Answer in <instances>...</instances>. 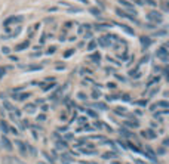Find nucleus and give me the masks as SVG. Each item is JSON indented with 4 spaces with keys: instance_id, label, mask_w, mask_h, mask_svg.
<instances>
[{
    "instance_id": "f257e3e1",
    "label": "nucleus",
    "mask_w": 169,
    "mask_h": 164,
    "mask_svg": "<svg viewBox=\"0 0 169 164\" xmlns=\"http://www.w3.org/2000/svg\"><path fill=\"white\" fill-rule=\"evenodd\" d=\"M147 19L150 22H153V24H162L163 22V15L160 12H157V10H150L147 13Z\"/></svg>"
},
{
    "instance_id": "f03ea898",
    "label": "nucleus",
    "mask_w": 169,
    "mask_h": 164,
    "mask_svg": "<svg viewBox=\"0 0 169 164\" xmlns=\"http://www.w3.org/2000/svg\"><path fill=\"white\" fill-rule=\"evenodd\" d=\"M111 40H117V37L116 36H113V34H107V36H102V37H100V44H101L102 48H108V46H111L113 43H111Z\"/></svg>"
},
{
    "instance_id": "7ed1b4c3",
    "label": "nucleus",
    "mask_w": 169,
    "mask_h": 164,
    "mask_svg": "<svg viewBox=\"0 0 169 164\" xmlns=\"http://www.w3.org/2000/svg\"><path fill=\"white\" fill-rule=\"evenodd\" d=\"M169 52H168V49L165 48V46H162V48H159L157 49V52H156V56L159 58V59H162L163 62H168L169 61Z\"/></svg>"
},
{
    "instance_id": "20e7f679",
    "label": "nucleus",
    "mask_w": 169,
    "mask_h": 164,
    "mask_svg": "<svg viewBox=\"0 0 169 164\" xmlns=\"http://www.w3.org/2000/svg\"><path fill=\"white\" fill-rule=\"evenodd\" d=\"M22 17H9L3 21V27H9V25H14V24H19L22 22Z\"/></svg>"
},
{
    "instance_id": "39448f33",
    "label": "nucleus",
    "mask_w": 169,
    "mask_h": 164,
    "mask_svg": "<svg viewBox=\"0 0 169 164\" xmlns=\"http://www.w3.org/2000/svg\"><path fill=\"white\" fill-rule=\"evenodd\" d=\"M15 143L18 145V149H19L21 155H22V157H28V149H27V143L21 142V140H17Z\"/></svg>"
},
{
    "instance_id": "423d86ee",
    "label": "nucleus",
    "mask_w": 169,
    "mask_h": 164,
    "mask_svg": "<svg viewBox=\"0 0 169 164\" xmlns=\"http://www.w3.org/2000/svg\"><path fill=\"white\" fill-rule=\"evenodd\" d=\"M141 136L145 138V139H156V138H157V133L154 130H151V129H147V130H144L143 133H141Z\"/></svg>"
},
{
    "instance_id": "0eeeda50",
    "label": "nucleus",
    "mask_w": 169,
    "mask_h": 164,
    "mask_svg": "<svg viewBox=\"0 0 169 164\" xmlns=\"http://www.w3.org/2000/svg\"><path fill=\"white\" fill-rule=\"evenodd\" d=\"M2 147L5 148L6 151H12V149H14L12 143H10V140H9L6 136H2Z\"/></svg>"
},
{
    "instance_id": "6e6552de",
    "label": "nucleus",
    "mask_w": 169,
    "mask_h": 164,
    "mask_svg": "<svg viewBox=\"0 0 169 164\" xmlns=\"http://www.w3.org/2000/svg\"><path fill=\"white\" fill-rule=\"evenodd\" d=\"M3 164H22V163H21L18 158H15V157L8 155V157L3 158Z\"/></svg>"
},
{
    "instance_id": "1a4fd4ad",
    "label": "nucleus",
    "mask_w": 169,
    "mask_h": 164,
    "mask_svg": "<svg viewBox=\"0 0 169 164\" xmlns=\"http://www.w3.org/2000/svg\"><path fill=\"white\" fill-rule=\"evenodd\" d=\"M61 163L62 164H73L74 163V157L68 155V154H64V155H61Z\"/></svg>"
},
{
    "instance_id": "9d476101",
    "label": "nucleus",
    "mask_w": 169,
    "mask_h": 164,
    "mask_svg": "<svg viewBox=\"0 0 169 164\" xmlns=\"http://www.w3.org/2000/svg\"><path fill=\"white\" fill-rule=\"evenodd\" d=\"M111 25L113 24H95L93 25V28L98 30V31H104V30H110Z\"/></svg>"
},
{
    "instance_id": "9b49d317",
    "label": "nucleus",
    "mask_w": 169,
    "mask_h": 164,
    "mask_svg": "<svg viewBox=\"0 0 169 164\" xmlns=\"http://www.w3.org/2000/svg\"><path fill=\"white\" fill-rule=\"evenodd\" d=\"M140 40H141V46H143L144 49H145V48H148V46L151 44V39H150V37H145V36H143Z\"/></svg>"
},
{
    "instance_id": "f8f14e48",
    "label": "nucleus",
    "mask_w": 169,
    "mask_h": 164,
    "mask_svg": "<svg viewBox=\"0 0 169 164\" xmlns=\"http://www.w3.org/2000/svg\"><path fill=\"white\" fill-rule=\"evenodd\" d=\"M28 46H30V41L26 40V41H22V43H19V44H17V46H15V50H17V52H19V50L27 49Z\"/></svg>"
},
{
    "instance_id": "ddd939ff",
    "label": "nucleus",
    "mask_w": 169,
    "mask_h": 164,
    "mask_svg": "<svg viewBox=\"0 0 169 164\" xmlns=\"http://www.w3.org/2000/svg\"><path fill=\"white\" fill-rule=\"evenodd\" d=\"M116 25H117V27H120L122 30H125V31H126L129 36H134V34H135V31H134L131 27H128V25H125V24H116Z\"/></svg>"
},
{
    "instance_id": "4468645a",
    "label": "nucleus",
    "mask_w": 169,
    "mask_h": 164,
    "mask_svg": "<svg viewBox=\"0 0 169 164\" xmlns=\"http://www.w3.org/2000/svg\"><path fill=\"white\" fill-rule=\"evenodd\" d=\"M24 109H26L28 114H34L36 113V104H27Z\"/></svg>"
},
{
    "instance_id": "2eb2a0df",
    "label": "nucleus",
    "mask_w": 169,
    "mask_h": 164,
    "mask_svg": "<svg viewBox=\"0 0 169 164\" xmlns=\"http://www.w3.org/2000/svg\"><path fill=\"white\" fill-rule=\"evenodd\" d=\"M123 124H125L126 127H131V129H138V127H140V123L135 121V120H134V121H125Z\"/></svg>"
},
{
    "instance_id": "dca6fc26",
    "label": "nucleus",
    "mask_w": 169,
    "mask_h": 164,
    "mask_svg": "<svg viewBox=\"0 0 169 164\" xmlns=\"http://www.w3.org/2000/svg\"><path fill=\"white\" fill-rule=\"evenodd\" d=\"M0 129H2V132L6 135V133H9V126H8V123L5 121V120H2L0 121Z\"/></svg>"
},
{
    "instance_id": "f3484780",
    "label": "nucleus",
    "mask_w": 169,
    "mask_h": 164,
    "mask_svg": "<svg viewBox=\"0 0 169 164\" xmlns=\"http://www.w3.org/2000/svg\"><path fill=\"white\" fill-rule=\"evenodd\" d=\"M157 107H162V108H165V109H166V108H169V104L166 102V101H160V102H157L156 105H153L151 108L154 109V108H157Z\"/></svg>"
},
{
    "instance_id": "a211bd4d",
    "label": "nucleus",
    "mask_w": 169,
    "mask_h": 164,
    "mask_svg": "<svg viewBox=\"0 0 169 164\" xmlns=\"http://www.w3.org/2000/svg\"><path fill=\"white\" fill-rule=\"evenodd\" d=\"M91 59H92L95 64H98V62L101 61V55H100L98 52H95V53H92V55H91Z\"/></svg>"
},
{
    "instance_id": "6ab92c4d",
    "label": "nucleus",
    "mask_w": 169,
    "mask_h": 164,
    "mask_svg": "<svg viewBox=\"0 0 169 164\" xmlns=\"http://www.w3.org/2000/svg\"><path fill=\"white\" fill-rule=\"evenodd\" d=\"M114 113H116V114H119V115H126V108L117 107V108H114Z\"/></svg>"
},
{
    "instance_id": "aec40b11",
    "label": "nucleus",
    "mask_w": 169,
    "mask_h": 164,
    "mask_svg": "<svg viewBox=\"0 0 169 164\" xmlns=\"http://www.w3.org/2000/svg\"><path fill=\"white\" fill-rule=\"evenodd\" d=\"M3 107L6 108V109H8V111H15V109H17V108L14 107V105H12V104H9L8 101H5V102H3Z\"/></svg>"
},
{
    "instance_id": "412c9836",
    "label": "nucleus",
    "mask_w": 169,
    "mask_h": 164,
    "mask_svg": "<svg viewBox=\"0 0 169 164\" xmlns=\"http://www.w3.org/2000/svg\"><path fill=\"white\" fill-rule=\"evenodd\" d=\"M116 152H105V154H102V158H105V160H110V158H116Z\"/></svg>"
},
{
    "instance_id": "4be33fe9",
    "label": "nucleus",
    "mask_w": 169,
    "mask_h": 164,
    "mask_svg": "<svg viewBox=\"0 0 169 164\" xmlns=\"http://www.w3.org/2000/svg\"><path fill=\"white\" fill-rule=\"evenodd\" d=\"M26 70H27V71H40V70H42V67H40V65H30V67H27Z\"/></svg>"
},
{
    "instance_id": "5701e85b",
    "label": "nucleus",
    "mask_w": 169,
    "mask_h": 164,
    "mask_svg": "<svg viewBox=\"0 0 169 164\" xmlns=\"http://www.w3.org/2000/svg\"><path fill=\"white\" fill-rule=\"evenodd\" d=\"M57 148H58V149H62V151H64V149H67V143H65L64 140H59L58 143H57Z\"/></svg>"
},
{
    "instance_id": "b1692460",
    "label": "nucleus",
    "mask_w": 169,
    "mask_h": 164,
    "mask_svg": "<svg viewBox=\"0 0 169 164\" xmlns=\"http://www.w3.org/2000/svg\"><path fill=\"white\" fill-rule=\"evenodd\" d=\"M30 96H31V93H21L17 99H18V101H26V99L30 98Z\"/></svg>"
},
{
    "instance_id": "393cba45",
    "label": "nucleus",
    "mask_w": 169,
    "mask_h": 164,
    "mask_svg": "<svg viewBox=\"0 0 169 164\" xmlns=\"http://www.w3.org/2000/svg\"><path fill=\"white\" fill-rule=\"evenodd\" d=\"M120 135H122L123 138H131V133H129L126 129H122V127H120Z\"/></svg>"
},
{
    "instance_id": "a878e982",
    "label": "nucleus",
    "mask_w": 169,
    "mask_h": 164,
    "mask_svg": "<svg viewBox=\"0 0 169 164\" xmlns=\"http://www.w3.org/2000/svg\"><path fill=\"white\" fill-rule=\"evenodd\" d=\"M89 12L93 13L95 17H100V15H101V10H100V9H95V8H91V9H89Z\"/></svg>"
},
{
    "instance_id": "bb28decb",
    "label": "nucleus",
    "mask_w": 169,
    "mask_h": 164,
    "mask_svg": "<svg viewBox=\"0 0 169 164\" xmlns=\"http://www.w3.org/2000/svg\"><path fill=\"white\" fill-rule=\"evenodd\" d=\"M159 80H160V77H153L151 80H150V82L147 83V86L150 87V86H151V84H154V83H159Z\"/></svg>"
},
{
    "instance_id": "cd10ccee",
    "label": "nucleus",
    "mask_w": 169,
    "mask_h": 164,
    "mask_svg": "<svg viewBox=\"0 0 169 164\" xmlns=\"http://www.w3.org/2000/svg\"><path fill=\"white\" fill-rule=\"evenodd\" d=\"M96 44H98V43H96V41H89V44H88V50H93L95 49V48H96Z\"/></svg>"
},
{
    "instance_id": "c85d7f7f",
    "label": "nucleus",
    "mask_w": 169,
    "mask_h": 164,
    "mask_svg": "<svg viewBox=\"0 0 169 164\" xmlns=\"http://www.w3.org/2000/svg\"><path fill=\"white\" fill-rule=\"evenodd\" d=\"M55 86H57L55 83H52V84H48V86H45V87H43V92H49V90H52V89H53Z\"/></svg>"
},
{
    "instance_id": "c756f323",
    "label": "nucleus",
    "mask_w": 169,
    "mask_h": 164,
    "mask_svg": "<svg viewBox=\"0 0 169 164\" xmlns=\"http://www.w3.org/2000/svg\"><path fill=\"white\" fill-rule=\"evenodd\" d=\"M154 36H157V37H165V36H168V31H166V30H160L159 33H154Z\"/></svg>"
},
{
    "instance_id": "7c9ffc66",
    "label": "nucleus",
    "mask_w": 169,
    "mask_h": 164,
    "mask_svg": "<svg viewBox=\"0 0 169 164\" xmlns=\"http://www.w3.org/2000/svg\"><path fill=\"white\" fill-rule=\"evenodd\" d=\"M119 3H120L122 6H125V8H132V5H131L129 2H126V0H119Z\"/></svg>"
},
{
    "instance_id": "2f4dec72",
    "label": "nucleus",
    "mask_w": 169,
    "mask_h": 164,
    "mask_svg": "<svg viewBox=\"0 0 169 164\" xmlns=\"http://www.w3.org/2000/svg\"><path fill=\"white\" fill-rule=\"evenodd\" d=\"M95 108H100V109H107V105H105V104H101V102H96V104H95Z\"/></svg>"
},
{
    "instance_id": "473e14b6",
    "label": "nucleus",
    "mask_w": 169,
    "mask_h": 164,
    "mask_svg": "<svg viewBox=\"0 0 169 164\" xmlns=\"http://www.w3.org/2000/svg\"><path fill=\"white\" fill-rule=\"evenodd\" d=\"M143 3H145V5H150V6H156V5H157L154 0H143Z\"/></svg>"
},
{
    "instance_id": "72a5a7b5",
    "label": "nucleus",
    "mask_w": 169,
    "mask_h": 164,
    "mask_svg": "<svg viewBox=\"0 0 169 164\" xmlns=\"http://www.w3.org/2000/svg\"><path fill=\"white\" fill-rule=\"evenodd\" d=\"M82 10H83V9H76V8H71V6H70V9H68L70 13H77V12H82Z\"/></svg>"
},
{
    "instance_id": "f704fd0d",
    "label": "nucleus",
    "mask_w": 169,
    "mask_h": 164,
    "mask_svg": "<svg viewBox=\"0 0 169 164\" xmlns=\"http://www.w3.org/2000/svg\"><path fill=\"white\" fill-rule=\"evenodd\" d=\"M73 53H74V49H68L67 52L64 53V58H70L71 55H73Z\"/></svg>"
},
{
    "instance_id": "c9c22d12",
    "label": "nucleus",
    "mask_w": 169,
    "mask_h": 164,
    "mask_svg": "<svg viewBox=\"0 0 169 164\" xmlns=\"http://www.w3.org/2000/svg\"><path fill=\"white\" fill-rule=\"evenodd\" d=\"M86 113L91 115V117H93V118H96V117H98V114H96L95 111H92V109H86Z\"/></svg>"
},
{
    "instance_id": "e433bc0d",
    "label": "nucleus",
    "mask_w": 169,
    "mask_h": 164,
    "mask_svg": "<svg viewBox=\"0 0 169 164\" xmlns=\"http://www.w3.org/2000/svg\"><path fill=\"white\" fill-rule=\"evenodd\" d=\"M100 96H101V92H100V90H98V92L93 90V92H92V98H93V99H98Z\"/></svg>"
},
{
    "instance_id": "4c0bfd02",
    "label": "nucleus",
    "mask_w": 169,
    "mask_h": 164,
    "mask_svg": "<svg viewBox=\"0 0 169 164\" xmlns=\"http://www.w3.org/2000/svg\"><path fill=\"white\" fill-rule=\"evenodd\" d=\"M2 53L9 55V53H10V49H9V48H6V46H3V48H2Z\"/></svg>"
},
{
    "instance_id": "58836bf2",
    "label": "nucleus",
    "mask_w": 169,
    "mask_h": 164,
    "mask_svg": "<svg viewBox=\"0 0 169 164\" xmlns=\"http://www.w3.org/2000/svg\"><path fill=\"white\" fill-rule=\"evenodd\" d=\"M162 9H163V12H168V10H169L168 2H163V3H162Z\"/></svg>"
},
{
    "instance_id": "ea45409f",
    "label": "nucleus",
    "mask_w": 169,
    "mask_h": 164,
    "mask_svg": "<svg viewBox=\"0 0 169 164\" xmlns=\"http://www.w3.org/2000/svg\"><path fill=\"white\" fill-rule=\"evenodd\" d=\"M77 98L80 99V101H86V95H84V93H82V92H80V93H77Z\"/></svg>"
},
{
    "instance_id": "a19ab883",
    "label": "nucleus",
    "mask_w": 169,
    "mask_h": 164,
    "mask_svg": "<svg viewBox=\"0 0 169 164\" xmlns=\"http://www.w3.org/2000/svg\"><path fill=\"white\" fill-rule=\"evenodd\" d=\"M136 104H138L140 107H147V101H138Z\"/></svg>"
},
{
    "instance_id": "79ce46f5",
    "label": "nucleus",
    "mask_w": 169,
    "mask_h": 164,
    "mask_svg": "<svg viewBox=\"0 0 169 164\" xmlns=\"http://www.w3.org/2000/svg\"><path fill=\"white\" fill-rule=\"evenodd\" d=\"M6 74V70L3 68V67H0V78H3V75Z\"/></svg>"
},
{
    "instance_id": "37998d69",
    "label": "nucleus",
    "mask_w": 169,
    "mask_h": 164,
    "mask_svg": "<svg viewBox=\"0 0 169 164\" xmlns=\"http://www.w3.org/2000/svg\"><path fill=\"white\" fill-rule=\"evenodd\" d=\"M55 50H57V48H55V46L49 48V50H48V55H51V53H55Z\"/></svg>"
},
{
    "instance_id": "c03bdc74",
    "label": "nucleus",
    "mask_w": 169,
    "mask_h": 164,
    "mask_svg": "<svg viewBox=\"0 0 169 164\" xmlns=\"http://www.w3.org/2000/svg\"><path fill=\"white\" fill-rule=\"evenodd\" d=\"M9 132H12V135H15V136L18 135V130L17 129H14V127H9Z\"/></svg>"
},
{
    "instance_id": "a18cd8bd",
    "label": "nucleus",
    "mask_w": 169,
    "mask_h": 164,
    "mask_svg": "<svg viewBox=\"0 0 169 164\" xmlns=\"http://www.w3.org/2000/svg\"><path fill=\"white\" fill-rule=\"evenodd\" d=\"M86 121H88V120H86L84 117H80V118H79V123H80V124H84Z\"/></svg>"
},
{
    "instance_id": "49530a36",
    "label": "nucleus",
    "mask_w": 169,
    "mask_h": 164,
    "mask_svg": "<svg viewBox=\"0 0 169 164\" xmlns=\"http://www.w3.org/2000/svg\"><path fill=\"white\" fill-rule=\"evenodd\" d=\"M43 155L46 157V160H48V161H51V163H52V161H53V158H51V157L48 155V154H46V152H43Z\"/></svg>"
},
{
    "instance_id": "de8ad7c7",
    "label": "nucleus",
    "mask_w": 169,
    "mask_h": 164,
    "mask_svg": "<svg viewBox=\"0 0 169 164\" xmlns=\"http://www.w3.org/2000/svg\"><path fill=\"white\" fill-rule=\"evenodd\" d=\"M157 92H159V87H156V89H153V90L150 92V96H153V95H154V93H157Z\"/></svg>"
},
{
    "instance_id": "09e8293b",
    "label": "nucleus",
    "mask_w": 169,
    "mask_h": 164,
    "mask_svg": "<svg viewBox=\"0 0 169 164\" xmlns=\"http://www.w3.org/2000/svg\"><path fill=\"white\" fill-rule=\"evenodd\" d=\"M64 68H65L64 64H58V65H57V70H64Z\"/></svg>"
},
{
    "instance_id": "8fccbe9b",
    "label": "nucleus",
    "mask_w": 169,
    "mask_h": 164,
    "mask_svg": "<svg viewBox=\"0 0 169 164\" xmlns=\"http://www.w3.org/2000/svg\"><path fill=\"white\" fill-rule=\"evenodd\" d=\"M45 118H46V117H45V115H39V117H37V121H43V120H45Z\"/></svg>"
},
{
    "instance_id": "3c124183",
    "label": "nucleus",
    "mask_w": 169,
    "mask_h": 164,
    "mask_svg": "<svg viewBox=\"0 0 169 164\" xmlns=\"http://www.w3.org/2000/svg\"><path fill=\"white\" fill-rule=\"evenodd\" d=\"M120 98H122V96H120ZM123 101H131V98H129V95H123Z\"/></svg>"
},
{
    "instance_id": "603ef678",
    "label": "nucleus",
    "mask_w": 169,
    "mask_h": 164,
    "mask_svg": "<svg viewBox=\"0 0 169 164\" xmlns=\"http://www.w3.org/2000/svg\"><path fill=\"white\" fill-rule=\"evenodd\" d=\"M147 61H148V56L145 55V56H144L143 59H141V64H144V62H147Z\"/></svg>"
},
{
    "instance_id": "864d4df0",
    "label": "nucleus",
    "mask_w": 169,
    "mask_h": 164,
    "mask_svg": "<svg viewBox=\"0 0 169 164\" xmlns=\"http://www.w3.org/2000/svg\"><path fill=\"white\" fill-rule=\"evenodd\" d=\"M92 37V33H86L84 34V39H91Z\"/></svg>"
},
{
    "instance_id": "5fc2aeb1",
    "label": "nucleus",
    "mask_w": 169,
    "mask_h": 164,
    "mask_svg": "<svg viewBox=\"0 0 169 164\" xmlns=\"http://www.w3.org/2000/svg\"><path fill=\"white\" fill-rule=\"evenodd\" d=\"M107 86H108V87H110V89H114V87H116V84H114V83H108V84H107Z\"/></svg>"
},
{
    "instance_id": "6e6d98bb",
    "label": "nucleus",
    "mask_w": 169,
    "mask_h": 164,
    "mask_svg": "<svg viewBox=\"0 0 169 164\" xmlns=\"http://www.w3.org/2000/svg\"><path fill=\"white\" fill-rule=\"evenodd\" d=\"M157 154H165V149H163V148H159V149H157Z\"/></svg>"
},
{
    "instance_id": "4d7b16f0",
    "label": "nucleus",
    "mask_w": 169,
    "mask_h": 164,
    "mask_svg": "<svg viewBox=\"0 0 169 164\" xmlns=\"http://www.w3.org/2000/svg\"><path fill=\"white\" fill-rule=\"evenodd\" d=\"M168 143H169V139H165V140H163V147H168Z\"/></svg>"
},
{
    "instance_id": "13d9d810",
    "label": "nucleus",
    "mask_w": 169,
    "mask_h": 164,
    "mask_svg": "<svg viewBox=\"0 0 169 164\" xmlns=\"http://www.w3.org/2000/svg\"><path fill=\"white\" fill-rule=\"evenodd\" d=\"M95 127H98V129H101V127H102V124L96 121V123H95Z\"/></svg>"
},
{
    "instance_id": "bf43d9fd",
    "label": "nucleus",
    "mask_w": 169,
    "mask_h": 164,
    "mask_svg": "<svg viewBox=\"0 0 169 164\" xmlns=\"http://www.w3.org/2000/svg\"><path fill=\"white\" fill-rule=\"evenodd\" d=\"M48 10H49V12H55V10H58V8H48Z\"/></svg>"
},
{
    "instance_id": "052dcab7",
    "label": "nucleus",
    "mask_w": 169,
    "mask_h": 164,
    "mask_svg": "<svg viewBox=\"0 0 169 164\" xmlns=\"http://www.w3.org/2000/svg\"><path fill=\"white\" fill-rule=\"evenodd\" d=\"M40 55H42V53H40V52H39V53H37V52H36V53H33V55H31V56H34V58H37V56H40Z\"/></svg>"
},
{
    "instance_id": "680f3d73",
    "label": "nucleus",
    "mask_w": 169,
    "mask_h": 164,
    "mask_svg": "<svg viewBox=\"0 0 169 164\" xmlns=\"http://www.w3.org/2000/svg\"><path fill=\"white\" fill-rule=\"evenodd\" d=\"M65 139H73V135H65Z\"/></svg>"
},
{
    "instance_id": "e2e57ef3",
    "label": "nucleus",
    "mask_w": 169,
    "mask_h": 164,
    "mask_svg": "<svg viewBox=\"0 0 169 164\" xmlns=\"http://www.w3.org/2000/svg\"><path fill=\"white\" fill-rule=\"evenodd\" d=\"M80 2H83V3H88V0H80Z\"/></svg>"
},
{
    "instance_id": "0e129e2a",
    "label": "nucleus",
    "mask_w": 169,
    "mask_h": 164,
    "mask_svg": "<svg viewBox=\"0 0 169 164\" xmlns=\"http://www.w3.org/2000/svg\"><path fill=\"white\" fill-rule=\"evenodd\" d=\"M39 164H46V163H43V161H40V163H39Z\"/></svg>"
}]
</instances>
